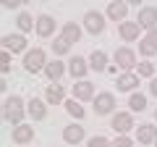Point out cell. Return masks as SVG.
<instances>
[{
	"mask_svg": "<svg viewBox=\"0 0 157 147\" xmlns=\"http://www.w3.org/2000/svg\"><path fill=\"white\" fill-rule=\"evenodd\" d=\"M24 116H26V102H24V97H18V95L6 97V102H3V118L8 124L18 126V124H24Z\"/></svg>",
	"mask_w": 157,
	"mask_h": 147,
	"instance_id": "1",
	"label": "cell"
},
{
	"mask_svg": "<svg viewBox=\"0 0 157 147\" xmlns=\"http://www.w3.org/2000/svg\"><path fill=\"white\" fill-rule=\"evenodd\" d=\"M45 66H47V53L42 50V47H29V50L24 53V68H26L29 74L45 71Z\"/></svg>",
	"mask_w": 157,
	"mask_h": 147,
	"instance_id": "2",
	"label": "cell"
},
{
	"mask_svg": "<svg viewBox=\"0 0 157 147\" xmlns=\"http://www.w3.org/2000/svg\"><path fill=\"white\" fill-rule=\"evenodd\" d=\"M92 102H94V113L97 116H113L115 113V105H118L113 92H100Z\"/></svg>",
	"mask_w": 157,
	"mask_h": 147,
	"instance_id": "3",
	"label": "cell"
},
{
	"mask_svg": "<svg viewBox=\"0 0 157 147\" xmlns=\"http://www.w3.org/2000/svg\"><path fill=\"white\" fill-rule=\"evenodd\" d=\"M105 13H100V11H86L84 13V29L89 34H102L105 32V26H107V21H105Z\"/></svg>",
	"mask_w": 157,
	"mask_h": 147,
	"instance_id": "4",
	"label": "cell"
},
{
	"mask_svg": "<svg viewBox=\"0 0 157 147\" xmlns=\"http://www.w3.org/2000/svg\"><path fill=\"white\" fill-rule=\"evenodd\" d=\"M3 50H11L13 55H21V53L29 50V42L24 34H3Z\"/></svg>",
	"mask_w": 157,
	"mask_h": 147,
	"instance_id": "5",
	"label": "cell"
},
{
	"mask_svg": "<svg viewBox=\"0 0 157 147\" xmlns=\"http://www.w3.org/2000/svg\"><path fill=\"white\" fill-rule=\"evenodd\" d=\"M110 129H113V131H118V134H128V131L134 129V113H131V110H121V113H113Z\"/></svg>",
	"mask_w": 157,
	"mask_h": 147,
	"instance_id": "6",
	"label": "cell"
},
{
	"mask_svg": "<svg viewBox=\"0 0 157 147\" xmlns=\"http://www.w3.org/2000/svg\"><path fill=\"white\" fill-rule=\"evenodd\" d=\"M73 97H76V100H81V102L94 100V97H97L94 84H92L89 79H76V84H73Z\"/></svg>",
	"mask_w": 157,
	"mask_h": 147,
	"instance_id": "7",
	"label": "cell"
},
{
	"mask_svg": "<svg viewBox=\"0 0 157 147\" xmlns=\"http://www.w3.org/2000/svg\"><path fill=\"white\" fill-rule=\"evenodd\" d=\"M115 66L121 68V71H131V68H136V53L131 50V47H118V50H115Z\"/></svg>",
	"mask_w": 157,
	"mask_h": 147,
	"instance_id": "8",
	"label": "cell"
},
{
	"mask_svg": "<svg viewBox=\"0 0 157 147\" xmlns=\"http://www.w3.org/2000/svg\"><path fill=\"white\" fill-rule=\"evenodd\" d=\"M105 16L110 18V21H118V24L126 21V16H128V3H126V0H110Z\"/></svg>",
	"mask_w": 157,
	"mask_h": 147,
	"instance_id": "9",
	"label": "cell"
},
{
	"mask_svg": "<svg viewBox=\"0 0 157 147\" xmlns=\"http://www.w3.org/2000/svg\"><path fill=\"white\" fill-rule=\"evenodd\" d=\"M118 34L123 42H136L141 34V24L139 21H121L118 24Z\"/></svg>",
	"mask_w": 157,
	"mask_h": 147,
	"instance_id": "10",
	"label": "cell"
},
{
	"mask_svg": "<svg viewBox=\"0 0 157 147\" xmlns=\"http://www.w3.org/2000/svg\"><path fill=\"white\" fill-rule=\"evenodd\" d=\"M139 84H141V76L136 71H123L121 76H118V81H115V87L121 92H136Z\"/></svg>",
	"mask_w": 157,
	"mask_h": 147,
	"instance_id": "11",
	"label": "cell"
},
{
	"mask_svg": "<svg viewBox=\"0 0 157 147\" xmlns=\"http://www.w3.org/2000/svg\"><path fill=\"white\" fill-rule=\"evenodd\" d=\"M89 61L86 58H81V55H73L71 61H68V74H71L73 79H84L86 74H89Z\"/></svg>",
	"mask_w": 157,
	"mask_h": 147,
	"instance_id": "12",
	"label": "cell"
},
{
	"mask_svg": "<svg viewBox=\"0 0 157 147\" xmlns=\"http://www.w3.org/2000/svg\"><path fill=\"white\" fill-rule=\"evenodd\" d=\"M136 21H139L141 29H147V32H149V29H155V26H157V8H155V6H141Z\"/></svg>",
	"mask_w": 157,
	"mask_h": 147,
	"instance_id": "13",
	"label": "cell"
},
{
	"mask_svg": "<svg viewBox=\"0 0 157 147\" xmlns=\"http://www.w3.org/2000/svg\"><path fill=\"white\" fill-rule=\"evenodd\" d=\"M45 100H47V105H63V102H66V87H63L60 81H52V84H47Z\"/></svg>",
	"mask_w": 157,
	"mask_h": 147,
	"instance_id": "14",
	"label": "cell"
},
{
	"mask_svg": "<svg viewBox=\"0 0 157 147\" xmlns=\"http://www.w3.org/2000/svg\"><path fill=\"white\" fill-rule=\"evenodd\" d=\"M26 113L32 116L34 121H45L47 118V100H39V97H32L26 102Z\"/></svg>",
	"mask_w": 157,
	"mask_h": 147,
	"instance_id": "15",
	"label": "cell"
},
{
	"mask_svg": "<svg viewBox=\"0 0 157 147\" xmlns=\"http://www.w3.org/2000/svg\"><path fill=\"white\" fill-rule=\"evenodd\" d=\"M136 142H139V145H155L157 142V126L155 124L136 126Z\"/></svg>",
	"mask_w": 157,
	"mask_h": 147,
	"instance_id": "16",
	"label": "cell"
},
{
	"mask_svg": "<svg viewBox=\"0 0 157 147\" xmlns=\"http://www.w3.org/2000/svg\"><path fill=\"white\" fill-rule=\"evenodd\" d=\"M84 137H86V131H84V126H78V124H71V126L63 129V142L66 145H81Z\"/></svg>",
	"mask_w": 157,
	"mask_h": 147,
	"instance_id": "17",
	"label": "cell"
},
{
	"mask_svg": "<svg viewBox=\"0 0 157 147\" xmlns=\"http://www.w3.org/2000/svg\"><path fill=\"white\" fill-rule=\"evenodd\" d=\"M66 71H68V66L60 61V58H55V61H47V66H45V76H47L50 81H60V76H63Z\"/></svg>",
	"mask_w": 157,
	"mask_h": 147,
	"instance_id": "18",
	"label": "cell"
},
{
	"mask_svg": "<svg viewBox=\"0 0 157 147\" xmlns=\"http://www.w3.org/2000/svg\"><path fill=\"white\" fill-rule=\"evenodd\" d=\"M13 142L16 145H29V142L34 139V126H29V124H18V126H13Z\"/></svg>",
	"mask_w": 157,
	"mask_h": 147,
	"instance_id": "19",
	"label": "cell"
},
{
	"mask_svg": "<svg viewBox=\"0 0 157 147\" xmlns=\"http://www.w3.org/2000/svg\"><path fill=\"white\" fill-rule=\"evenodd\" d=\"M34 32L39 34V37H52V32H55V18L52 16H39L37 24H34Z\"/></svg>",
	"mask_w": 157,
	"mask_h": 147,
	"instance_id": "20",
	"label": "cell"
},
{
	"mask_svg": "<svg viewBox=\"0 0 157 147\" xmlns=\"http://www.w3.org/2000/svg\"><path fill=\"white\" fill-rule=\"evenodd\" d=\"M60 37H63V40H68L71 45H76V42L81 40V26H78L76 21H66V24H63V29H60Z\"/></svg>",
	"mask_w": 157,
	"mask_h": 147,
	"instance_id": "21",
	"label": "cell"
},
{
	"mask_svg": "<svg viewBox=\"0 0 157 147\" xmlns=\"http://www.w3.org/2000/svg\"><path fill=\"white\" fill-rule=\"evenodd\" d=\"M89 66H92V71H97V74H102V71H107L110 68V61H107V55L102 50H94L89 55Z\"/></svg>",
	"mask_w": 157,
	"mask_h": 147,
	"instance_id": "22",
	"label": "cell"
},
{
	"mask_svg": "<svg viewBox=\"0 0 157 147\" xmlns=\"http://www.w3.org/2000/svg\"><path fill=\"white\" fill-rule=\"evenodd\" d=\"M128 110H131V113H144V110H147V97L141 95V92H131Z\"/></svg>",
	"mask_w": 157,
	"mask_h": 147,
	"instance_id": "23",
	"label": "cell"
},
{
	"mask_svg": "<svg viewBox=\"0 0 157 147\" xmlns=\"http://www.w3.org/2000/svg\"><path fill=\"white\" fill-rule=\"evenodd\" d=\"M34 24H37V21H34V18L29 16L26 11H21V13H18V16H16V26H18V32H21V34L32 32V29H34Z\"/></svg>",
	"mask_w": 157,
	"mask_h": 147,
	"instance_id": "24",
	"label": "cell"
},
{
	"mask_svg": "<svg viewBox=\"0 0 157 147\" xmlns=\"http://www.w3.org/2000/svg\"><path fill=\"white\" fill-rule=\"evenodd\" d=\"M63 105H66L68 116H73L76 121H81V118H84V105H81V100H76V97H73V100H66Z\"/></svg>",
	"mask_w": 157,
	"mask_h": 147,
	"instance_id": "25",
	"label": "cell"
},
{
	"mask_svg": "<svg viewBox=\"0 0 157 147\" xmlns=\"http://www.w3.org/2000/svg\"><path fill=\"white\" fill-rule=\"evenodd\" d=\"M136 74H139L141 79H152L155 76V63L147 58V61H141V63H136Z\"/></svg>",
	"mask_w": 157,
	"mask_h": 147,
	"instance_id": "26",
	"label": "cell"
},
{
	"mask_svg": "<svg viewBox=\"0 0 157 147\" xmlns=\"http://www.w3.org/2000/svg\"><path fill=\"white\" fill-rule=\"evenodd\" d=\"M68 50H71V42H68V40H63V37H58V40L52 42V53H55V58L68 55Z\"/></svg>",
	"mask_w": 157,
	"mask_h": 147,
	"instance_id": "27",
	"label": "cell"
},
{
	"mask_svg": "<svg viewBox=\"0 0 157 147\" xmlns=\"http://www.w3.org/2000/svg\"><path fill=\"white\" fill-rule=\"evenodd\" d=\"M139 53H141L144 58H152V55L157 53V45H155L152 40H147V37H141V42H139Z\"/></svg>",
	"mask_w": 157,
	"mask_h": 147,
	"instance_id": "28",
	"label": "cell"
},
{
	"mask_svg": "<svg viewBox=\"0 0 157 147\" xmlns=\"http://www.w3.org/2000/svg\"><path fill=\"white\" fill-rule=\"evenodd\" d=\"M86 147H113V142H110V139H105V137H100V134H97V137H92V139L86 142Z\"/></svg>",
	"mask_w": 157,
	"mask_h": 147,
	"instance_id": "29",
	"label": "cell"
},
{
	"mask_svg": "<svg viewBox=\"0 0 157 147\" xmlns=\"http://www.w3.org/2000/svg\"><path fill=\"white\" fill-rule=\"evenodd\" d=\"M11 58H13L11 50H3V55H0V68H3V74L11 71Z\"/></svg>",
	"mask_w": 157,
	"mask_h": 147,
	"instance_id": "30",
	"label": "cell"
},
{
	"mask_svg": "<svg viewBox=\"0 0 157 147\" xmlns=\"http://www.w3.org/2000/svg\"><path fill=\"white\" fill-rule=\"evenodd\" d=\"M113 147H134V139L128 134H118V139H113Z\"/></svg>",
	"mask_w": 157,
	"mask_h": 147,
	"instance_id": "31",
	"label": "cell"
},
{
	"mask_svg": "<svg viewBox=\"0 0 157 147\" xmlns=\"http://www.w3.org/2000/svg\"><path fill=\"white\" fill-rule=\"evenodd\" d=\"M21 6H24V0H3V8H8V11H16Z\"/></svg>",
	"mask_w": 157,
	"mask_h": 147,
	"instance_id": "32",
	"label": "cell"
},
{
	"mask_svg": "<svg viewBox=\"0 0 157 147\" xmlns=\"http://www.w3.org/2000/svg\"><path fill=\"white\" fill-rule=\"evenodd\" d=\"M149 95L157 97V76H152V79H149Z\"/></svg>",
	"mask_w": 157,
	"mask_h": 147,
	"instance_id": "33",
	"label": "cell"
},
{
	"mask_svg": "<svg viewBox=\"0 0 157 147\" xmlns=\"http://www.w3.org/2000/svg\"><path fill=\"white\" fill-rule=\"evenodd\" d=\"M144 37H147V40H152V42L157 45V26H155V29H149V32H147Z\"/></svg>",
	"mask_w": 157,
	"mask_h": 147,
	"instance_id": "34",
	"label": "cell"
},
{
	"mask_svg": "<svg viewBox=\"0 0 157 147\" xmlns=\"http://www.w3.org/2000/svg\"><path fill=\"white\" fill-rule=\"evenodd\" d=\"M128 6H141V0H126Z\"/></svg>",
	"mask_w": 157,
	"mask_h": 147,
	"instance_id": "35",
	"label": "cell"
},
{
	"mask_svg": "<svg viewBox=\"0 0 157 147\" xmlns=\"http://www.w3.org/2000/svg\"><path fill=\"white\" fill-rule=\"evenodd\" d=\"M155 121H157V110H155Z\"/></svg>",
	"mask_w": 157,
	"mask_h": 147,
	"instance_id": "36",
	"label": "cell"
},
{
	"mask_svg": "<svg viewBox=\"0 0 157 147\" xmlns=\"http://www.w3.org/2000/svg\"><path fill=\"white\" fill-rule=\"evenodd\" d=\"M155 147H157V142H155Z\"/></svg>",
	"mask_w": 157,
	"mask_h": 147,
	"instance_id": "37",
	"label": "cell"
}]
</instances>
